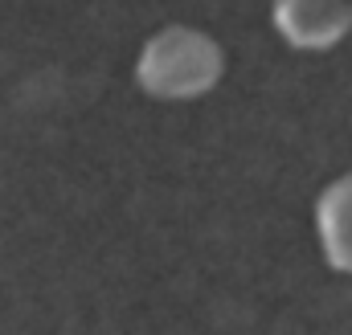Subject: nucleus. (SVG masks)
<instances>
[{
  "label": "nucleus",
  "instance_id": "f257e3e1",
  "mask_svg": "<svg viewBox=\"0 0 352 335\" xmlns=\"http://www.w3.org/2000/svg\"><path fill=\"white\" fill-rule=\"evenodd\" d=\"M221 66L226 62H221V49L213 37L173 25L144 45L135 78L156 98H197V94L217 86Z\"/></svg>",
  "mask_w": 352,
  "mask_h": 335
},
{
  "label": "nucleus",
  "instance_id": "f03ea898",
  "mask_svg": "<svg viewBox=\"0 0 352 335\" xmlns=\"http://www.w3.org/2000/svg\"><path fill=\"white\" fill-rule=\"evenodd\" d=\"M274 25L299 49H328L352 29V0H274Z\"/></svg>",
  "mask_w": 352,
  "mask_h": 335
},
{
  "label": "nucleus",
  "instance_id": "7ed1b4c3",
  "mask_svg": "<svg viewBox=\"0 0 352 335\" xmlns=\"http://www.w3.org/2000/svg\"><path fill=\"white\" fill-rule=\"evenodd\" d=\"M320 233H324L328 262L352 274V176H340L320 196Z\"/></svg>",
  "mask_w": 352,
  "mask_h": 335
}]
</instances>
